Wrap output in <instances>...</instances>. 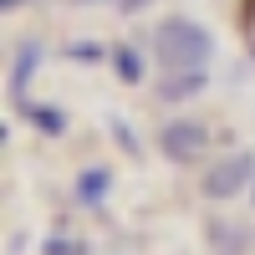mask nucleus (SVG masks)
Wrapping results in <instances>:
<instances>
[{
    "instance_id": "1",
    "label": "nucleus",
    "mask_w": 255,
    "mask_h": 255,
    "mask_svg": "<svg viewBox=\"0 0 255 255\" xmlns=\"http://www.w3.org/2000/svg\"><path fill=\"white\" fill-rule=\"evenodd\" d=\"M153 46H158V61H163V77H179V72H204L215 41H209L204 26L174 15V20H163V26L153 31Z\"/></svg>"
},
{
    "instance_id": "2",
    "label": "nucleus",
    "mask_w": 255,
    "mask_h": 255,
    "mask_svg": "<svg viewBox=\"0 0 255 255\" xmlns=\"http://www.w3.org/2000/svg\"><path fill=\"white\" fill-rule=\"evenodd\" d=\"M250 174H255V158L250 153H230L225 163H215L204 174V194L209 199H230V194H240V189L250 184Z\"/></svg>"
},
{
    "instance_id": "3",
    "label": "nucleus",
    "mask_w": 255,
    "mask_h": 255,
    "mask_svg": "<svg viewBox=\"0 0 255 255\" xmlns=\"http://www.w3.org/2000/svg\"><path fill=\"white\" fill-rule=\"evenodd\" d=\"M204 148H209V128L204 123H189L184 118V123H168L163 128V153L174 158V163H194Z\"/></svg>"
},
{
    "instance_id": "4",
    "label": "nucleus",
    "mask_w": 255,
    "mask_h": 255,
    "mask_svg": "<svg viewBox=\"0 0 255 255\" xmlns=\"http://www.w3.org/2000/svg\"><path fill=\"white\" fill-rule=\"evenodd\" d=\"M36 67H41V41H20V51H15V72H10V97H15V108L26 102V87H31Z\"/></svg>"
},
{
    "instance_id": "5",
    "label": "nucleus",
    "mask_w": 255,
    "mask_h": 255,
    "mask_svg": "<svg viewBox=\"0 0 255 255\" xmlns=\"http://www.w3.org/2000/svg\"><path fill=\"white\" fill-rule=\"evenodd\" d=\"M20 118H26L36 133H46V138H61V133H67V118H61L56 108H46V102H20Z\"/></svg>"
},
{
    "instance_id": "6",
    "label": "nucleus",
    "mask_w": 255,
    "mask_h": 255,
    "mask_svg": "<svg viewBox=\"0 0 255 255\" xmlns=\"http://www.w3.org/2000/svg\"><path fill=\"white\" fill-rule=\"evenodd\" d=\"M108 184H113L108 168H87V174L77 179V204H102L108 199Z\"/></svg>"
},
{
    "instance_id": "7",
    "label": "nucleus",
    "mask_w": 255,
    "mask_h": 255,
    "mask_svg": "<svg viewBox=\"0 0 255 255\" xmlns=\"http://www.w3.org/2000/svg\"><path fill=\"white\" fill-rule=\"evenodd\" d=\"M199 87H204V72H179V77H163L158 97L163 102H179V97H194Z\"/></svg>"
},
{
    "instance_id": "8",
    "label": "nucleus",
    "mask_w": 255,
    "mask_h": 255,
    "mask_svg": "<svg viewBox=\"0 0 255 255\" xmlns=\"http://www.w3.org/2000/svg\"><path fill=\"white\" fill-rule=\"evenodd\" d=\"M113 72H118V82H128V87H133V82H143V61H138V51H133V46H118V51H113Z\"/></svg>"
},
{
    "instance_id": "9",
    "label": "nucleus",
    "mask_w": 255,
    "mask_h": 255,
    "mask_svg": "<svg viewBox=\"0 0 255 255\" xmlns=\"http://www.w3.org/2000/svg\"><path fill=\"white\" fill-rule=\"evenodd\" d=\"M41 255H87V250H82L77 240H46V245H41Z\"/></svg>"
},
{
    "instance_id": "10",
    "label": "nucleus",
    "mask_w": 255,
    "mask_h": 255,
    "mask_svg": "<svg viewBox=\"0 0 255 255\" xmlns=\"http://www.w3.org/2000/svg\"><path fill=\"white\" fill-rule=\"evenodd\" d=\"M67 56H72V61H97L102 46H92V41H77V46H67Z\"/></svg>"
},
{
    "instance_id": "11",
    "label": "nucleus",
    "mask_w": 255,
    "mask_h": 255,
    "mask_svg": "<svg viewBox=\"0 0 255 255\" xmlns=\"http://www.w3.org/2000/svg\"><path fill=\"white\" fill-rule=\"evenodd\" d=\"M113 138L128 148V153H138V138H133V128H123V123H113Z\"/></svg>"
},
{
    "instance_id": "12",
    "label": "nucleus",
    "mask_w": 255,
    "mask_h": 255,
    "mask_svg": "<svg viewBox=\"0 0 255 255\" xmlns=\"http://www.w3.org/2000/svg\"><path fill=\"white\" fill-rule=\"evenodd\" d=\"M148 5V0H118V10H128V15H133V10H143Z\"/></svg>"
},
{
    "instance_id": "13",
    "label": "nucleus",
    "mask_w": 255,
    "mask_h": 255,
    "mask_svg": "<svg viewBox=\"0 0 255 255\" xmlns=\"http://www.w3.org/2000/svg\"><path fill=\"white\" fill-rule=\"evenodd\" d=\"M0 5H5V10H15V5H26V0H0Z\"/></svg>"
}]
</instances>
